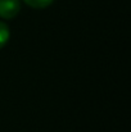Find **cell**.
<instances>
[{
  "instance_id": "cell-2",
  "label": "cell",
  "mask_w": 131,
  "mask_h": 132,
  "mask_svg": "<svg viewBox=\"0 0 131 132\" xmlns=\"http://www.w3.org/2000/svg\"><path fill=\"white\" fill-rule=\"evenodd\" d=\"M9 37H10L9 27L4 22H0V49L5 46V44L9 41Z\"/></svg>"
},
{
  "instance_id": "cell-3",
  "label": "cell",
  "mask_w": 131,
  "mask_h": 132,
  "mask_svg": "<svg viewBox=\"0 0 131 132\" xmlns=\"http://www.w3.org/2000/svg\"><path fill=\"white\" fill-rule=\"evenodd\" d=\"M23 1L34 9H44V8L49 6L54 0H23Z\"/></svg>"
},
{
  "instance_id": "cell-1",
  "label": "cell",
  "mask_w": 131,
  "mask_h": 132,
  "mask_svg": "<svg viewBox=\"0 0 131 132\" xmlns=\"http://www.w3.org/2000/svg\"><path fill=\"white\" fill-rule=\"evenodd\" d=\"M21 10L19 0H0V17L4 19L14 18Z\"/></svg>"
}]
</instances>
